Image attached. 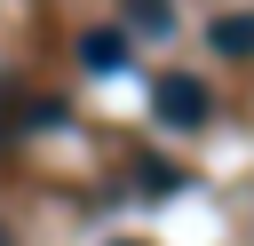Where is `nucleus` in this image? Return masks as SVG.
Wrapping results in <instances>:
<instances>
[{"instance_id": "2", "label": "nucleus", "mask_w": 254, "mask_h": 246, "mask_svg": "<svg viewBox=\"0 0 254 246\" xmlns=\"http://www.w3.org/2000/svg\"><path fill=\"white\" fill-rule=\"evenodd\" d=\"M79 63H87V71H119V63H127V32H87V40H79Z\"/></svg>"}, {"instance_id": "3", "label": "nucleus", "mask_w": 254, "mask_h": 246, "mask_svg": "<svg viewBox=\"0 0 254 246\" xmlns=\"http://www.w3.org/2000/svg\"><path fill=\"white\" fill-rule=\"evenodd\" d=\"M206 40H214L222 56H254V16H222V24L206 32Z\"/></svg>"}, {"instance_id": "1", "label": "nucleus", "mask_w": 254, "mask_h": 246, "mask_svg": "<svg viewBox=\"0 0 254 246\" xmlns=\"http://www.w3.org/2000/svg\"><path fill=\"white\" fill-rule=\"evenodd\" d=\"M151 111H159V127H206L214 95H206V79H190V71H167V79H159V95H151Z\"/></svg>"}, {"instance_id": "4", "label": "nucleus", "mask_w": 254, "mask_h": 246, "mask_svg": "<svg viewBox=\"0 0 254 246\" xmlns=\"http://www.w3.org/2000/svg\"><path fill=\"white\" fill-rule=\"evenodd\" d=\"M127 16H135L143 32H167V24H175V8H167V0H127Z\"/></svg>"}, {"instance_id": "5", "label": "nucleus", "mask_w": 254, "mask_h": 246, "mask_svg": "<svg viewBox=\"0 0 254 246\" xmlns=\"http://www.w3.org/2000/svg\"><path fill=\"white\" fill-rule=\"evenodd\" d=\"M119 246H127V238H119Z\"/></svg>"}]
</instances>
